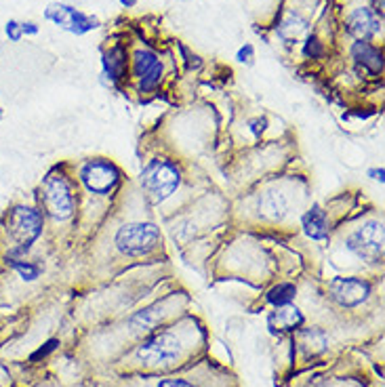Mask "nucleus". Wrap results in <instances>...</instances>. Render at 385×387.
<instances>
[{
	"label": "nucleus",
	"instance_id": "obj_13",
	"mask_svg": "<svg viewBox=\"0 0 385 387\" xmlns=\"http://www.w3.org/2000/svg\"><path fill=\"white\" fill-rule=\"evenodd\" d=\"M326 293L339 307L354 309L368 301L372 284L368 278L362 276H335L326 282Z\"/></svg>",
	"mask_w": 385,
	"mask_h": 387
},
{
	"label": "nucleus",
	"instance_id": "obj_2",
	"mask_svg": "<svg viewBox=\"0 0 385 387\" xmlns=\"http://www.w3.org/2000/svg\"><path fill=\"white\" fill-rule=\"evenodd\" d=\"M307 198V181L299 177H270L244 200L246 215L255 225L282 227L295 217Z\"/></svg>",
	"mask_w": 385,
	"mask_h": 387
},
{
	"label": "nucleus",
	"instance_id": "obj_10",
	"mask_svg": "<svg viewBox=\"0 0 385 387\" xmlns=\"http://www.w3.org/2000/svg\"><path fill=\"white\" fill-rule=\"evenodd\" d=\"M102 83L125 95L129 80V43L127 36H108L99 47Z\"/></svg>",
	"mask_w": 385,
	"mask_h": 387
},
{
	"label": "nucleus",
	"instance_id": "obj_23",
	"mask_svg": "<svg viewBox=\"0 0 385 387\" xmlns=\"http://www.w3.org/2000/svg\"><path fill=\"white\" fill-rule=\"evenodd\" d=\"M5 36L9 38V43H22V41H24L22 22H20V20H9V22L5 24Z\"/></svg>",
	"mask_w": 385,
	"mask_h": 387
},
{
	"label": "nucleus",
	"instance_id": "obj_1",
	"mask_svg": "<svg viewBox=\"0 0 385 387\" xmlns=\"http://www.w3.org/2000/svg\"><path fill=\"white\" fill-rule=\"evenodd\" d=\"M204 332L192 316L179 320L177 324L156 328L148 332L127 356L125 366L144 372L173 370L181 360H186L202 341Z\"/></svg>",
	"mask_w": 385,
	"mask_h": 387
},
{
	"label": "nucleus",
	"instance_id": "obj_9",
	"mask_svg": "<svg viewBox=\"0 0 385 387\" xmlns=\"http://www.w3.org/2000/svg\"><path fill=\"white\" fill-rule=\"evenodd\" d=\"M76 181L80 190L95 198H110L120 194L125 185L122 169L106 156H93L74 167Z\"/></svg>",
	"mask_w": 385,
	"mask_h": 387
},
{
	"label": "nucleus",
	"instance_id": "obj_19",
	"mask_svg": "<svg viewBox=\"0 0 385 387\" xmlns=\"http://www.w3.org/2000/svg\"><path fill=\"white\" fill-rule=\"evenodd\" d=\"M270 322H276V328H280V330H295V328L303 326L305 318H303V314L297 307H293L288 303V305L276 307V311L272 314Z\"/></svg>",
	"mask_w": 385,
	"mask_h": 387
},
{
	"label": "nucleus",
	"instance_id": "obj_26",
	"mask_svg": "<svg viewBox=\"0 0 385 387\" xmlns=\"http://www.w3.org/2000/svg\"><path fill=\"white\" fill-rule=\"evenodd\" d=\"M22 32L24 36H38L41 34V26L36 22H22Z\"/></svg>",
	"mask_w": 385,
	"mask_h": 387
},
{
	"label": "nucleus",
	"instance_id": "obj_27",
	"mask_svg": "<svg viewBox=\"0 0 385 387\" xmlns=\"http://www.w3.org/2000/svg\"><path fill=\"white\" fill-rule=\"evenodd\" d=\"M118 3L125 11H129V9H135L139 5V0H118Z\"/></svg>",
	"mask_w": 385,
	"mask_h": 387
},
{
	"label": "nucleus",
	"instance_id": "obj_7",
	"mask_svg": "<svg viewBox=\"0 0 385 387\" xmlns=\"http://www.w3.org/2000/svg\"><path fill=\"white\" fill-rule=\"evenodd\" d=\"M110 238L114 251L125 259L152 257L164 246L162 232L152 219H127L112 230Z\"/></svg>",
	"mask_w": 385,
	"mask_h": 387
},
{
	"label": "nucleus",
	"instance_id": "obj_22",
	"mask_svg": "<svg viewBox=\"0 0 385 387\" xmlns=\"http://www.w3.org/2000/svg\"><path fill=\"white\" fill-rule=\"evenodd\" d=\"M236 62L244 64V66H255V45L253 43H244L238 51H236Z\"/></svg>",
	"mask_w": 385,
	"mask_h": 387
},
{
	"label": "nucleus",
	"instance_id": "obj_21",
	"mask_svg": "<svg viewBox=\"0 0 385 387\" xmlns=\"http://www.w3.org/2000/svg\"><path fill=\"white\" fill-rule=\"evenodd\" d=\"M5 263H7L24 282H34V280H38V278L43 276V265L36 263V261H32V259H26V257H22V259H5Z\"/></svg>",
	"mask_w": 385,
	"mask_h": 387
},
{
	"label": "nucleus",
	"instance_id": "obj_16",
	"mask_svg": "<svg viewBox=\"0 0 385 387\" xmlns=\"http://www.w3.org/2000/svg\"><path fill=\"white\" fill-rule=\"evenodd\" d=\"M144 387H219L217 377L211 374L209 366H198L194 370L171 374V377H139Z\"/></svg>",
	"mask_w": 385,
	"mask_h": 387
},
{
	"label": "nucleus",
	"instance_id": "obj_6",
	"mask_svg": "<svg viewBox=\"0 0 385 387\" xmlns=\"http://www.w3.org/2000/svg\"><path fill=\"white\" fill-rule=\"evenodd\" d=\"M47 219L38 206L32 204H13L3 215V227L9 236V248L5 251V259H22L45 234Z\"/></svg>",
	"mask_w": 385,
	"mask_h": 387
},
{
	"label": "nucleus",
	"instance_id": "obj_17",
	"mask_svg": "<svg viewBox=\"0 0 385 387\" xmlns=\"http://www.w3.org/2000/svg\"><path fill=\"white\" fill-rule=\"evenodd\" d=\"M301 230L303 234L314 240V242H324V240H330L332 236V221H330V213L326 206H322L320 202H314L312 206H307L301 217Z\"/></svg>",
	"mask_w": 385,
	"mask_h": 387
},
{
	"label": "nucleus",
	"instance_id": "obj_8",
	"mask_svg": "<svg viewBox=\"0 0 385 387\" xmlns=\"http://www.w3.org/2000/svg\"><path fill=\"white\" fill-rule=\"evenodd\" d=\"M341 248L345 255L362 261L364 265L383 267V217L381 213L368 215L358 223L349 225L343 234Z\"/></svg>",
	"mask_w": 385,
	"mask_h": 387
},
{
	"label": "nucleus",
	"instance_id": "obj_3",
	"mask_svg": "<svg viewBox=\"0 0 385 387\" xmlns=\"http://www.w3.org/2000/svg\"><path fill=\"white\" fill-rule=\"evenodd\" d=\"M133 43H129V80L125 95L131 93L139 101L154 99L162 93L167 78H169V62L164 59L167 53H162L152 43L133 36Z\"/></svg>",
	"mask_w": 385,
	"mask_h": 387
},
{
	"label": "nucleus",
	"instance_id": "obj_20",
	"mask_svg": "<svg viewBox=\"0 0 385 387\" xmlns=\"http://www.w3.org/2000/svg\"><path fill=\"white\" fill-rule=\"evenodd\" d=\"M295 297H297V284L295 282H278L265 293V301L274 307L288 305V303H293Z\"/></svg>",
	"mask_w": 385,
	"mask_h": 387
},
{
	"label": "nucleus",
	"instance_id": "obj_5",
	"mask_svg": "<svg viewBox=\"0 0 385 387\" xmlns=\"http://www.w3.org/2000/svg\"><path fill=\"white\" fill-rule=\"evenodd\" d=\"M186 183L183 162L171 154H152L141 162L139 169V185L146 202L158 213L167 202H171Z\"/></svg>",
	"mask_w": 385,
	"mask_h": 387
},
{
	"label": "nucleus",
	"instance_id": "obj_24",
	"mask_svg": "<svg viewBox=\"0 0 385 387\" xmlns=\"http://www.w3.org/2000/svg\"><path fill=\"white\" fill-rule=\"evenodd\" d=\"M57 347H59V341H57V339L47 341L45 345H41V347L30 356V362H41V360H45V358H47V356H51Z\"/></svg>",
	"mask_w": 385,
	"mask_h": 387
},
{
	"label": "nucleus",
	"instance_id": "obj_4",
	"mask_svg": "<svg viewBox=\"0 0 385 387\" xmlns=\"http://www.w3.org/2000/svg\"><path fill=\"white\" fill-rule=\"evenodd\" d=\"M72 164H57L53 167L38 185V209L43 211L45 219L53 223H66L78 217L80 213V185L76 175L70 173Z\"/></svg>",
	"mask_w": 385,
	"mask_h": 387
},
{
	"label": "nucleus",
	"instance_id": "obj_29",
	"mask_svg": "<svg viewBox=\"0 0 385 387\" xmlns=\"http://www.w3.org/2000/svg\"><path fill=\"white\" fill-rule=\"evenodd\" d=\"M179 3H192V0H179Z\"/></svg>",
	"mask_w": 385,
	"mask_h": 387
},
{
	"label": "nucleus",
	"instance_id": "obj_25",
	"mask_svg": "<svg viewBox=\"0 0 385 387\" xmlns=\"http://www.w3.org/2000/svg\"><path fill=\"white\" fill-rule=\"evenodd\" d=\"M366 177L372 179V181H379L383 185V181H385V169L383 167H370V169H366Z\"/></svg>",
	"mask_w": 385,
	"mask_h": 387
},
{
	"label": "nucleus",
	"instance_id": "obj_14",
	"mask_svg": "<svg viewBox=\"0 0 385 387\" xmlns=\"http://www.w3.org/2000/svg\"><path fill=\"white\" fill-rule=\"evenodd\" d=\"M347 57L358 74H368V78L383 76V45L370 41H351L347 47Z\"/></svg>",
	"mask_w": 385,
	"mask_h": 387
},
{
	"label": "nucleus",
	"instance_id": "obj_18",
	"mask_svg": "<svg viewBox=\"0 0 385 387\" xmlns=\"http://www.w3.org/2000/svg\"><path fill=\"white\" fill-rule=\"evenodd\" d=\"M299 345H301V351L305 356H318L322 351H326L328 347V335L322 330V328H301L299 330Z\"/></svg>",
	"mask_w": 385,
	"mask_h": 387
},
{
	"label": "nucleus",
	"instance_id": "obj_28",
	"mask_svg": "<svg viewBox=\"0 0 385 387\" xmlns=\"http://www.w3.org/2000/svg\"><path fill=\"white\" fill-rule=\"evenodd\" d=\"M3 118H5V110H3V108H0V120H3Z\"/></svg>",
	"mask_w": 385,
	"mask_h": 387
},
{
	"label": "nucleus",
	"instance_id": "obj_15",
	"mask_svg": "<svg viewBox=\"0 0 385 387\" xmlns=\"http://www.w3.org/2000/svg\"><path fill=\"white\" fill-rule=\"evenodd\" d=\"M312 30V22L307 15H303L299 9H286L274 24V34L280 41V45L293 49L299 47L301 41Z\"/></svg>",
	"mask_w": 385,
	"mask_h": 387
},
{
	"label": "nucleus",
	"instance_id": "obj_11",
	"mask_svg": "<svg viewBox=\"0 0 385 387\" xmlns=\"http://www.w3.org/2000/svg\"><path fill=\"white\" fill-rule=\"evenodd\" d=\"M341 30L351 41H383V15H379L370 3H358L347 7V13L341 17Z\"/></svg>",
	"mask_w": 385,
	"mask_h": 387
},
{
	"label": "nucleus",
	"instance_id": "obj_12",
	"mask_svg": "<svg viewBox=\"0 0 385 387\" xmlns=\"http://www.w3.org/2000/svg\"><path fill=\"white\" fill-rule=\"evenodd\" d=\"M43 20L74 36L91 34L102 26V20L97 15L85 13L68 3H49L47 9L43 11Z\"/></svg>",
	"mask_w": 385,
	"mask_h": 387
}]
</instances>
